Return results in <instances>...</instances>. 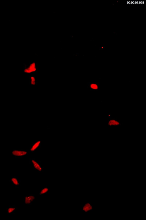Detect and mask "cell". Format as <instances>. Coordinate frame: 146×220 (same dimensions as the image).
<instances>
[{"label":"cell","mask_w":146,"mask_h":220,"mask_svg":"<svg viewBox=\"0 0 146 220\" xmlns=\"http://www.w3.org/2000/svg\"><path fill=\"white\" fill-rule=\"evenodd\" d=\"M10 181L15 187H19L20 185V180L18 179L17 176L12 177Z\"/></svg>","instance_id":"7"},{"label":"cell","mask_w":146,"mask_h":220,"mask_svg":"<svg viewBox=\"0 0 146 220\" xmlns=\"http://www.w3.org/2000/svg\"><path fill=\"white\" fill-rule=\"evenodd\" d=\"M28 154L25 150H14L12 152V154L16 157H20L26 155Z\"/></svg>","instance_id":"3"},{"label":"cell","mask_w":146,"mask_h":220,"mask_svg":"<svg viewBox=\"0 0 146 220\" xmlns=\"http://www.w3.org/2000/svg\"><path fill=\"white\" fill-rule=\"evenodd\" d=\"M30 83L31 84L34 85L35 84V79L34 77H32L31 78Z\"/></svg>","instance_id":"12"},{"label":"cell","mask_w":146,"mask_h":220,"mask_svg":"<svg viewBox=\"0 0 146 220\" xmlns=\"http://www.w3.org/2000/svg\"><path fill=\"white\" fill-rule=\"evenodd\" d=\"M108 125L109 126H119L120 125V124L119 121L117 120V119L114 118H112L110 116L108 119Z\"/></svg>","instance_id":"8"},{"label":"cell","mask_w":146,"mask_h":220,"mask_svg":"<svg viewBox=\"0 0 146 220\" xmlns=\"http://www.w3.org/2000/svg\"><path fill=\"white\" fill-rule=\"evenodd\" d=\"M93 207L90 202H87L82 206V210L85 214L93 211Z\"/></svg>","instance_id":"2"},{"label":"cell","mask_w":146,"mask_h":220,"mask_svg":"<svg viewBox=\"0 0 146 220\" xmlns=\"http://www.w3.org/2000/svg\"><path fill=\"white\" fill-rule=\"evenodd\" d=\"M16 206H9L6 209V213L7 214H11L14 213L17 210Z\"/></svg>","instance_id":"9"},{"label":"cell","mask_w":146,"mask_h":220,"mask_svg":"<svg viewBox=\"0 0 146 220\" xmlns=\"http://www.w3.org/2000/svg\"><path fill=\"white\" fill-rule=\"evenodd\" d=\"M31 163L33 166L34 169L38 171L39 172H43V168L41 166L38 162L33 159H31L30 161Z\"/></svg>","instance_id":"5"},{"label":"cell","mask_w":146,"mask_h":220,"mask_svg":"<svg viewBox=\"0 0 146 220\" xmlns=\"http://www.w3.org/2000/svg\"><path fill=\"white\" fill-rule=\"evenodd\" d=\"M49 188L47 187H45L41 188V190L38 193V195L40 196H43L44 194L49 193Z\"/></svg>","instance_id":"10"},{"label":"cell","mask_w":146,"mask_h":220,"mask_svg":"<svg viewBox=\"0 0 146 220\" xmlns=\"http://www.w3.org/2000/svg\"><path fill=\"white\" fill-rule=\"evenodd\" d=\"M37 70L36 64L35 63H31L28 66L24 69V73H30L34 72Z\"/></svg>","instance_id":"4"},{"label":"cell","mask_w":146,"mask_h":220,"mask_svg":"<svg viewBox=\"0 0 146 220\" xmlns=\"http://www.w3.org/2000/svg\"><path fill=\"white\" fill-rule=\"evenodd\" d=\"M35 196L34 194H29L24 197V204L25 205H32L35 200Z\"/></svg>","instance_id":"1"},{"label":"cell","mask_w":146,"mask_h":220,"mask_svg":"<svg viewBox=\"0 0 146 220\" xmlns=\"http://www.w3.org/2000/svg\"><path fill=\"white\" fill-rule=\"evenodd\" d=\"M88 85L91 91H99V83H98L90 82L88 83Z\"/></svg>","instance_id":"6"},{"label":"cell","mask_w":146,"mask_h":220,"mask_svg":"<svg viewBox=\"0 0 146 220\" xmlns=\"http://www.w3.org/2000/svg\"><path fill=\"white\" fill-rule=\"evenodd\" d=\"M41 143V141H37L33 145L30 149V151L32 152L35 151L38 147H39Z\"/></svg>","instance_id":"11"}]
</instances>
